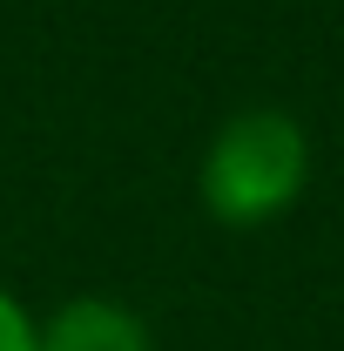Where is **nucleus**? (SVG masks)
Listing matches in <instances>:
<instances>
[{"mask_svg":"<svg viewBox=\"0 0 344 351\" xmlns=\"http://www.w3.org/2000/svg\"><path fill=\"white\" fill-rule=\"evenodd\" d=\"M310 189V129L284 108H236L223 115L196 162V203L223 230L284 223Z\"/></svg>","mask_w":344,"mask_h":351,"instance_id":"obj_1","label":"nucleus"},{"mask_svg":"<svg viewBox=\"0 0 344 351\" xmlns=\"http://www.w3.org/2000/svg\"><path fill=\"white\" fill-rule=\"evenodd\" d=\"M41 351H156V331L129 298L75 291L41 311Z\"/></svg>","mask_w":344,"mask_h":351,"instance_id":"obj_2","label":"nucleus"},{"mask_svg":"<svg viewBox=\"0 0 344 351\" xmlns=\"http://www.w3.org/2000/svg\"><path fill=\"white\" fill-rule=\"evenodd\" d=\"M0 351H41V311L14 284H0Z\"/></svg>","mask_w":344,"mask_h":351,"instance_id":"obj_3","label":"nucleus"}]
</instances>
